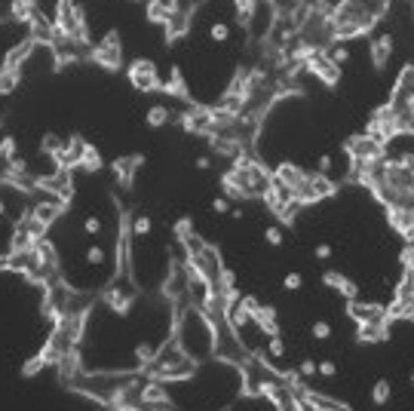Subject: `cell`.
<instances>
[{
  "mask_svg": "<svg viewBox=\"0 0 414 411\" xmlns=\"http://www.w3.org/2000/svg\"><path fill=\"white\" fill-rule=\"evenodd\" d=\"M163 96H169V98H179V102H190V89H188V80H184V74H181V68L175 65L172 71H169V80L163 83Z\"/></svg>",
  "mask_w": 414,
  "mask_h": 411,
  "instance_id": "13",
  "label": "cell"
},
{
  "mask_svg": "<svg viewBox=\"0 0 414 411\" xmlns=\"http://www.w3.org/2000/svg\"><path fill=\"white\" fill-rule=\"evenodd\" d=\"M89 58L105 71H120L123 68V37L117 34V31H108V34L89 49Z\"/></svg>",
  "mask_w": 414,
  "mask_h": 411,
  "instance_id": "2",
  "label": "cell"
},
{
  "mask_svg": "<svg viewBox=\"0 0 414 411\" xmlns=\"http://www.w3.org/2000/svg\"><path fill=\"white\" fill-rule=\"evenodd\" d=\"M6 212V203H4V194H0V215Z\"/></svg>",
  "mask_w": 414,
  "mask_h": 411,
  "instance_id": "48",
  "label": "cell"
},
{
  "mask_svg": "<svg viewBox=\"0 0 414 411\" xmlns=\"http://www.w3.org/2000/svg\"><path fill=\"white\" fill-rule=\"evenodd\" d=\"M337 372V365L335 363H328V359H325V363H319V374H325V377H332Z\"/></svg>",
  "mask_w": 414,
  "mask_h": 411,
  "instance_id": "45",
  "label": "cell"
},
{
  "mask_svg": "<svg viewBox=\"0 0 414 411\" xmlns=\"http://www.w3.org/2000/svg\"><path fill=\"white\" fill-rule=\"evenodd\" d=\"M129 224H132V233H138V237H148L150 228H154V221H150L148 215H135Z\"/></svg>",
  "mask_w": 414,
  "mask_h": 411,
  "instance_id": "29",
  "label": "cell"
},
{
  "mask_svg": "<svg viewBox=\"0 0 414 411\" xmlns=\"http://www.w3.org/2000/svg\"><path fill=\"white\" fill-rule=\"evenodd\" d=\"M19 80H22V74L0 68V96H10V92H15V86H19Z\"/></svg>",
  "mask_w": 414,
  "mask_h": 411,
  "instance_id": "27",
  "label": "cell"
},
{
  "mask_svg": "<svg viewBox=\"0 0 414 411\" xmlns=\"http://www.w3.org/2000/svg\"><path fill=\"white\" fill-rule=\"evenodd\" d=\"M83 154H86V141H83L80 136H71V138L65 141V150L56 157V163L65 166V169H80Z\"/></svg>",
  "mask_w": 414,
  "mask_h": 411,
  "instance_id": "12",
  "label": "cell"
},
{
  "mask_svg": "<svg viewBox=\"0 0 414 411\" xmlns=\"http://www.w3.org/2000/svg\"><path fill=\"white\" fill-rule=\"evenodd\" d=\"M264 237H267L270 246H283V228H276V224H273V228H267V230H264Z\"/></svg>",
  "mask_w": 414,
  "mask_h": 411,
  "instance_id": "39",
  "label": "cell"
},
{
  "mask_svg": "<svg viewBox=\"0 0 414 411\" xmlns=\"http://www.w3.org/2000/svg\"><path fill=\"white\" fill-rule=\"evenodd\" d=\"M347 313L356 325H390L387 320V307L381 304H362V301H347Z\"/></svg>",
  "mask_w": 414,
  "mask_h": 411,
  "instance_id": "8",
  "label": "cell"
},
{
  "mask_svg": "<svg viewBox=\"0 0 414 411\" xmlns=\"http://www.w3.org/2000/svg\"><path fill=\"white\" fill-rule=\"evenodd\" d=\"M56 31L65 37H74L77 44L89 46V25L77 0H58L56 4Z\"/></svg>",
  "mask_w": 414,
  "mask_h": 411,
  "instance_id": "1",
  "label": "cell"
},
{
  "mask_svg": "<svg viewBox=\"0 0 414 411\" xmlns=\"http://www.w3.org/2000/svg\"><path fill=\"white\" fill-rule=\"evenodd\" d=\"M46 365H49V363H46V359H44V356H40V353H37V356H34V359H28V363H25V365H22V377H34V374H37V372H40V368H46Z\"/></svg>",
  "mask_w": 414,
  "mask_h": 411,
  "instance_id": "30",
  "label": "cell"
},
{
  "mask_svg": "<svg viewBox=\"0 0 414 411\" xmlns=\"http://www.w3.org/2000/svg\"><path fill=\"white\" fill-rule=\"evenodd\" d=\"M212 209H215V212H218V215L231 212V200H227V197H218V200H215V203H212Z\"/></svg>",
  "mask_w": 414,
  "mask_h": 411,
  "instance_id": "43",
  "label": "cell"
},
{
  "mask_svg": "<svg viewBox=\"0 0 414 411\" xmlns=\"http://www.w3.org/2000/svg\"><path fill=\"white\" fill-rule=\"evenodd\" d=\"M129 83L138 92H160L163 89V80L157 74V65L150 58H135L129 65Z\"/></svg>",
  "mask_w": 414,
  "mask_h": 411,
  "instance_id": "3",
  "label": "cell"
},
{
  "mask_svg": "<svg viewBox=\"0 0 414 411\" xmlns=\"http://www.w3.org/2000/svg\"><path fill=\"white\" fill-rule=\"evenodd\" d=\"M347 157L350 160H362V163H375V160H384V145L375 141L368 132H359V136H350L347 138Z\"/></svg>",
  "mask_w": 414,
  "mask_h": 411,
  "instance_id": "4",
  "label": "cell"
},
{
  "mask_svg": "<svg viewBox=\"0 0 414 411\" xmlns=\"http://www.w3.org/2000/svg\"><path fill=\"white\" fill-rule=\"evenodd\" d=\"M411 384H414V372H411Z\"/></svg>",
  "mask_w": 414,
  "mask_h": 411,
  "instance_id": "49",
  "label": "cell"
},
{
  "mask_svg": "<svg viewBox=\"0 0 414 411\" xmlns=\"http://www.w3.org/2000/svg\"><path fill=\"white\" fill-rule=\"evenodd\" d=\"M390 224L402 233L405 240H414V209L390 206Z\"/></svg>",
  "mask_w": 414,
  "mask_h": 411,
  "instance_id": "16",
  "label": "cell"
},
{
  "mask_svg": "<svg viewBox=\"0 0 414 411\" xmlns=\"http://www.w3.org/2000/svg\"><path fill=\"white\" fill-rule=\"evenodd\" d=\"M209 37H212V40H218V44H224V40L231 37V28H227L224 22H215L212 28H209Z\"/></svg>",
  "mask_w": 414,
  "mask_h": 411,
  "instance_id": "34",
  "label": "cell"
},
{
  "mask_svg": "<svg viewBox=\"0 0 414 411\" xmlns=\"http://www.w3.org/2000/svg\"><path fill=\"white\" fill-rule=\"evenodd\" d=\"M141 166V157H117V160L111 163V169L117 175V181L123 184V188H129V184L135 181V172H138Z\"/></svg>",
  "mask_w": 414,
  "mask_h": 411,
  "instance_id": "15",
  "label": "cell"
},
{
  "mask_svg": "<svg viewBox=\"0 0 414 411\" xmlns=\"http://www.w3.org/2000/svg\"><path fill=\"white\" fill-rule=\"evenodd\" d=\"M193 233V221L190 218H181V221H175V240H184Z\"/></svg>",
  "mask_w": 414,
  "mask_h": 411,
  "instance_id": "35",
  "label": "cell"
},
{
  "mask_svg": "<svg viewBox=\"0 0 414 411\" xmlns=\"http://www.w3.org/2000/svg\"><path fill=\"white\" fill-rule=\"evenodd\" d=\"M356 338H359V344H384L390 338V329H387V325H359Z\"/></svg>",
  "mask_w": 414,
  "mask_h": 411,
  "instance_id": "22",
  "label": "cell"
},
{
  "mask_svg": "<svg viewBox=\"0 0 414 411\" xmlns=\"http://www.w3.org/2000/svg\"><path fill=\"white\" fill-rule=\"evenodd\" d=\"M328 172H332V157L323 154L319 157V175H328Z\"/></svg>",
  "mask_w": 414,
  "mask_h": 411,
  "instance_id": "44",
  "label": "cell"
},
{
  "mask_svg": "<svg viewBox=\"0 0 414 411\" xmlns=\"http://www.w3.org/2000/svg\"><path fill=\"white\" fill-rule=\"evenodd\" d=\"M328 334H332V325H328V322H316V325H313V338H319V341H325V338H328Z\"/></svg>",
  "mask_w": 414,
  "mask_h": 411,
  "instance_id": "40",
  "label": "cell"
},
{
  "mask_svg": "<svg viewBox=\"0 0 414 411\" xmlns=\"http://www.w3.org/2000/svg\"><path fill=\"white\" fill-rule=\"evenodd\" d=\"M390 53H393V37L390 34H375L371 37V62H375L377 71L390 62Z\"/></svg>",
  "mask_w": 414,
  "mask_h": 411,
  "instance_id": "19",
  "label": "cell"
},
{
  "mask_svg": "<svg viewBox=\"0 0 414 411\" xmlns=\"http://www.w3.org/2000/svg\"><path fill=\"white\" fill-rule=\"evenodd\" d=\"M323 282L328 289H335V292H341L347 301H356L359 298V286L353 280H347V276H341L337 270H328V273H323Z\"/></svg>",
  "mask_w": 414,
  "mask_h": 411,
  "instance_id": "14",
  "label": "cell"
},
{
  "mask_svg": "<svg viewBox=\"0 0 414 411\" xmlns=\"http://www.w3.org/2000/svg\"><path fill=\"white\" fill-rule=\"evenodd\" d=\"M101 228H105V224H101V218H96V215L83 221V230H86L89 237H98V233H101Z\"/></svg>",
  "mask_w": 414,
  "mask_h": 411,
  "instance_id": "37",
  "label": "cell"
},
{
  "mask_svg": "<svg viewBox=\"0 0 414 411\" xmlns=\"http://www.w3.org/2000/svg\"><path fill=\"white\" fill-rule=\"evenodd\" d=\"M221 190H224V197H227V200H246V197H242L240 181H236V175H233V169L221 175Z\"/></svg>",
  "mask_w": 414,
  "mask_h": 411,
  "instance_id": "24",
  "label": "cell"
},
{
  "mask_svg": "<svg viewBox=\"0 0 414 411\" xmlns=\"http://www.w3.org/2000/svg\"><path fill=\"white\" fill-rule=\"evenodd\" d=\"M267 353L273 356V359H283L285 356V344L280 334H270V341H267Z\"/></svg>",
  "mask_w": 414,
  "mask_h": 411,
  "instance_id": "32",
  "label": "cell"
},
{
  "mask_svg": "<svg viewBox=\"0 0 414 411\" xmlns=\"http://www.w3.org/2000/svg\"><path fill=\"white\" fill-rule=\"evenodd\" d=\"M267 399L276 405V411H307V405H304V399H301V393H298V390H292L285 381L270 384Z\"/></svg>",
  "mask_w": 414,
  "mask_h": 411,
  "instance_id": "9",
  "label": "cell"
},
{
  "mask_svg": "<svg viewBox=\"0 0 414 411\" xmlns=\"http://www.w3.org/2000/svg\"><path fill=\"white\" fill-rule=\"evenodd\" d=\"M283 286H285V289H289V292H295V289H301V273H289V276H285V280H283Z\"/></svg>",
  "mask_w": 414,
  "mask_h": 411,
  "instance_id": "41",
  "label": "cell"
},
{
  "mask_svg": "<svg viewBox=\"0 0 414 411\" xmlns=\"http://www.w3.org/2000/svg\"><path fill=\"white\" fill-rule=\"evenodd\" d=\"M325 53H328V56H332V62H335V65H344V62H347V58H350V49H347V46H344V44H341V40H337V44H332V46H328V49H325Z\"/></svg>",
  "mask_w": 414,
  "mask_h": 411,
  "instance_id": "31",
  "label": "cell"
},
{
  "mask_svg": "<svg viewBox=\"0 0 414 411\" xmlns=\"http://www.w3.org/2000/svg\"><path fill=\"white\" fill-rule=\"evenodd\" d=\"M319 372V365L313 363V359H307V363H301V377H313Z\"/></svg>",
  "mask_w": 414,
  "mask_h": 411,
  "instance_id": "42",
  "label": "cell"
},
{
  "mask_svg": "<svg viewBox=\"0 0 414 411\" xmlns=\"http://www.w3.org/2000/svg\"><path fill=\"white\" fill-rule=\"evenodd\" d=\"M242 304L249 307L252 322H255L261 332H264V334H280V322H276V310H273V307L258 304L255 298H242Z\"/></svg>",
  "mask_w": 414,
  "mask_h": 411,
  "instance_id": "11",
  "label": "cell"
},
{
  "mask_svg": "<svg viewBox=\"0 0 414 411\" xmlns=\"http://www.w3.org/2000/svg\"><path fill=\"white\" fill-rule=\"evenodd\" d=\"M402 270L408 273V276H414V246H405L402 249Z\"/></svg>",
  "mask_w": 414,
  "mask_h": 411,
  "instance_id": "36",
  "label": "cell"
},
{
  "mask_svg": "<svg viewBox=\"0 0 414 411\" xmlns=\"http://www.w3.org/2000/svg\"><path fill=\"white\" fill-rule=\"evenodd\" d=\"M86 261L98 267L101 261H105V249H101V246H89V249H86Z\"/></svg>",
  "mask_w": 414,
  "mask_h": 411,
  "instance_id": "38",
  "label": "cell"
},
{
  "mask_svg": "<svg viewBox=\"0 0 414 411\" xmlns=\"http://www.w3.org/2000/svg\"><path fill=\"white\" fill-rule=\"evenodd\" d=\"M390 396H393L390 381H387V377H381V381L371 387V399H375V405H387V402H390Z\"/></svg>",
  "mask_w": 414,
  "mask_h": 411,
  "instance_id": "25",
  "label": "cell"
},
{
  "mask_svg": "<svg viewBox=\"0 0 414 411\" xmlns=\"http://www.w3.org/2000/svg\"><path fill=\"white\" fill-rule=\"evenodd\" d=\"M335 194V181L328 178V175H319V172H310L307 181L298 188V194H295V200H301L304 206L310 203H319V200H328Z\"/></svg>",
  "mask_w": 414,
  "mask_h": 411,
  "instance_id": "6",
  "label": "cell"
},
{
  "mask_svg": "<svg viewBox=\"0 0 414 411\" xmlns=\"http://www.w3.org/2000/svg\"><path fill=\"white\" fill-rule=\"evenodd\" d=\"M190 19H193V15H190V13H181V10H175L172 15H169V22L163 25L169 44H175L179 37L188 34V31H190Z\"/></svg>",
  "mask_w": 414,
  "mask_h": 411,
  "instance_id": "17",
  "label": "cell"
},
{
  "mask_svg": "<svg viewBox=\"0 0 414 411\" xmlns=\"http://www.w3.org/2000/svg\"><path fill=\"white\" fill-rule=\"evenodd\" d=\"M80 169H83V172H89V175L101 169V154H98V148L86 145V154H83V163H80Z\"/></svg>",
  "mask_w": 414,
  "mask_h": 411,
  "instance_id": "26",
  "label": "cell"
},
{
  "mask_svg": "<svg viewBox=\"0 0 414 411\" xmlns=\"http://www.w3.org/2000/svg\"><path fill=\"white\" fill-rule=\"evenodd\" d=\"M301 393V399H304V405H307V411H353L347 402H341V399H335V396H325V393H316V390H310V387H298Z\"/></svg>",
  "mask_w": 414,
  "mask_h": 411,
  "instance_id": "10",
  "label": "cell"
},
{
  "mask_svg": "<svg viewBox=\"0 0 414 411\" xmlns=\"http://www.w3.org/2000/svg\"><path fill=\"white\" fill-rule=\"evenodd\" d=\"M387 105H390L396 114L414 107V65H405V68L399 71V77H396V86L390 92V102H387Z\"/></svg>",
  "mask_w": 414,
  "mask_h": 411,
  "instance_id": "5",
  "label": "cell"
},
{
  "mask_svg": "<svg viewBox=\"0 0 414 411\" xmlns=\"http://www.w3.org/2000/svg\"><path fill=\"white\" fill-rule=\"evenodd\" d=\"M145 120H148V126H150V129H163V126H166L169 120H172V111H169L166 105H150V107H148V117H145Z\"/></svg>",
  "mask_w": 414,
  "mask_h": 411,
  "instance_id": "23",
  "label": "cell"
},
{
  "mask_svg": "<svg viewBox=\"0 0 414 411\" xmlns=\"http://www.w3.org/2000/svg\"><path fill=\"white\" fill-rule=\"evenodd\" d=\"M307 71L313 74L319 83H325V86H335V83L341 80V65H335L325 49H313V53L307 56Z\"/></svg>",
  "mask_w": 414,
  "mask_h": 411,
  "instance_id": "7",
  "label": "cell"
},
{
  "mask_svg": "<svg viewBox=\"0 0 414 411\" xmlns=\"http://www.w3.org/2000/svg\"><path fill=\"white\" fill-rule=\"evenodd\" d=\"M261 0H233V10H236V22L242 25V28H252V19H255Z\"/></svg>",
  "mask_w": 414,
  "mask_h": 411,
  "instance_id": "21",
  "label": "cell"
},
{
  "mask_svg": "<svg viewBox=\"0 0 414 411\" xmlns=\"http://www.w3.org/2000/svg\"><path fill=\"white\" fill-rule=\"evenodd\" d=\"M387 320H411L414 322V295L411 298H393L387 307Z\"/></svg>",
  "mask_w": 414,
  "mask_h": 411,
  "instance_id": "20",
  "label": "cell"
},
{
  "mask_svg": "<svg viewBox=\"0 0 414 411\" xmlns=\"http://www.w3.org/2000/svg\"><path fill=\"white\" fill-rule=\"evenodd\" d=\"M154 356H157V347L154 344H138V347H135V359H138V365H150L154 363Z\"/></svg>",
  "mask_w": 414,
  "mask_h": 411,
  "instance_id": "28",
  "label": "cell"
},
{
  "mask_svg": "<svg viewBox=\"0 0 414 411\" xmlns=\"http://www.w3.org/2000/svg\"><path fill=\"white\" fill-rule=\"evenodd\" d=\"M209 166H212V160H209V157H200V160H197V169H209Z\"/></svg>",
  "mask_w": 414,
  "mask_h": 411,
  "instance_id": "47",
  "label": "cell"
},
{
  "mask_svg": "<svg viewBox=\"0 0 414 411\" xmlns=\"http://www.w3.org/2000/svg\"><path fill=\"white\" fill-rule=\"evenodd\" d=\"M273 175H276V178H280L283 184H289V188L295 190V194H298V188H301L304 181H307V175H310V172H304L301 166H295V163L285 160V163L276 166V172H273Z\"/></svg>",
  "mask_w": 414,
  "mask_h": 411,
  "instance_id": "18",
  "label": "cell"
},
{
  "mask_svg": "<svg viewBox=\"0 0 414 411\" xmlns=\"http://www.w3.org/2000/svg\"><path fill=\"white\" fill-rule=\"evenodd\" d=\"M414 295V276L405 273L399 280V286H396V298H411Z\"/></svg>",
  "mask_w": 414,
  "mask_h": 411,
  "instance_id": "33",
  "label": "cell"
},
{
  "mask_svg": "<svg viewBox=\"0 0 414 411\" xmlns=\"http://www.w3.org/2000/svg\"><path fill=\"white\" fill-rule=\"evenodd\" d=\"M316 258H319V261L332 258V246H325V242H323V246H316Z\"/></svg>",
  "mask_w": 414,
  "mask_h": 411,
  "instance_id": "46",
  "label": "cell"
}]
</instances>
